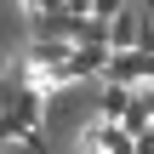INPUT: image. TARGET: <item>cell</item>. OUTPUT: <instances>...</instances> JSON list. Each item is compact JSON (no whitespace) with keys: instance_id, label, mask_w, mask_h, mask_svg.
<instances>
[{"instance_id":"obj_2","label":"cell","mask_w":154,"mask_h":154,"mask_svg":"<svg viewBox=\"0 0 154 154\" xmlns=\"http://www.w3.org/2000/svg\"><path fill=\"white\" fill-rule=\"evenodd\" d=\"M74 11H86V17H97V23H114V17L131 11V0H80Z\"/></svg>"},{"instance_id":"obj_1","label":"cell","mask_w":154,"mask_h":154,"mask_svg":"<svg viewBox=\"0 0 154 154\" xmlns=\"http://www.w3.org/2000/svg\"><path fill=\"white\" fill-rule=\"evenodd\" d=\"M40 114H46V97L23 74H11V86H6V137H40Z\"/></svg>"},{"instance_id":"obj_3","label":"cell","mask_w":154,"mask_h":154,"mask_svg":"<svg viewBox=\"0 0 154 154\" xmlns=\"http://www.w3.org/2000/svg\"><path fill=\"white\" fill-rule=\"evenodd\" d=\"M137 154H154V131H143V137H137Z\"/></svg>"}]
</instances>
